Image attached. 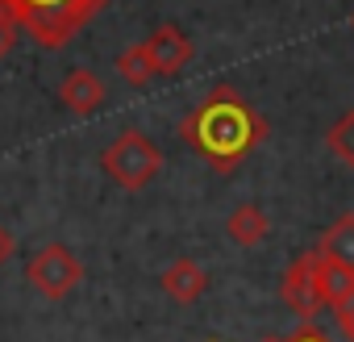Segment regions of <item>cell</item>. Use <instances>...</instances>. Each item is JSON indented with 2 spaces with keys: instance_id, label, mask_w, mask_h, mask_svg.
I'll return each instance as SVG.
<instances>
[{
  "instance_id": "obj_6",
  "label": "cell",
  "mask_w": 354,
  "mask_h": 342,
  "mask_svg": "<svg viewBox=\"0 0 354 342\" xmlns=\"http://www.w3.org/2000/svg\"><path fill=\"white\" fill-rule=\"evenodd\" d=\"M142 46H146V55L154 63V75H162V80H175V75L192 63V38L180 26H171V21H162Z\"/></svg>"
},
{
  "instance_id": "obj_14",
  "label": "cell",
  "mask_w": 354,
  "mask_h": 342,
  "mask_svg": "<svg viewBox=\"0 0 354 342\" xmlns=\"http://www.w3.org/2000/svg\"><path fill=\"white\" fill-rule=\"evenodd\" d=\"M333 317H337V334H342L346 342H354V292L333 305Z\"/></svg>"
},
{
  "instance_id": "obj_18",
  "label": "cell",
  "mask_w": 354,
  "mask_h": 342,
  "mask_svg": "<svg viewBox=\"0 0 354 342\" xmlns=\"http://www.w3.org/2000/svg\"><path fill=\"white\" fill-rule=\"evenodd\" d=\"M350 26H354V17H350Z\"/></svg>"
},
{
  "instance_id": "obj_2",
  "label": "cell",
  "mask_w": 354,
  "mask_h": 342,
  "mask_svg": "<svg viewBox=\"0 0 354 342\" xmlns=\"http://www.w3.org/2000/svg\"><path fill=\"white\" fill-rule=\"evenodd\" d=\"M109 0H0V13L30 30V38L46 51L67 46Z\"/></svg>"
},
{
  "instance_id": "obj_11",
  "label": "cell",
  "mask_w": 354,
  "mask_h": 342,
  "mask_svg": "<svg viewBox=\"0 0 354 342\" xmlns=\"http://www.w3.org/2000/svg\"><path fill=\"white\" fill-rule=\"evenodd\" d=\"M117 75H121L129 88H146V84L154 80V63H150V55H146L142 42H133V46H125V51L117 55Z\"/></svg>"
},
{
  "instance_id": "obj_1",
  "label": "cell",
  "mask_w": 354,
  "mask_h": 342,
  "mask_svg": "<svg viewBox=\"0 0 354 342\" xmlns=\"http://www.w3.org/2000/svg\"><path fill=\"white\" fill-rule=\"evenodd\" d=\"M180 134L192 150H201L217 171H230L238 167L263 138H267V125L263 117L230 88H217L209 92L184 121H180Z\"/></svg>"
},
{
  "instance_id": "obj_16",
  "label": "cell",
  "mask_w": 354,
  "mask_h": 342,
  "mask_svg": "<svg viewBox=\"0 0 354 342\" xmlns=\"http://www.w3.org/2000/svg\"><path fill=\"white\" fill-rule=\"evenodd\" d=\"M13 251H17V242H13V234L0 226V267H5L9 259H13Z\"/></svg>"
},
{
  "instance_id": "obj_3",
  "label": "cell",
  "mask_w": 354,
  "mask_h": 342,
  "mask_svg": "<svg viewBox=\"0 0 354 342\" xmlns=\"http://www.w3.org/2000/svg\"><path fill=\"white\" fill-rule=\"evenodd\" d=\"M100 167L104 176L125 188V192H142L162 167V150L142 134V129H121L104 150H100Z\"/></svg>"
},
{
  "instance_id": "obj_4",
  "label": "cell",
  "mask_w": 354,
  "mask_h": 342,
  "mask_svg": "<svg viewBox=\"0 0 354 342\" xmlns=\"http://www.w3.org/2000/svg\"><path fill=\"white\" fill-rule=\"evenodd\" d=\"M26 280L38 288V296L46 300H67L80 284H84V259L63 246V242H46L34 251V259L26 263Z\"/></svg>"
},
{
  "instance_id": "obj_7",
  "label": "cell",
  "mask_w": 354,
  "mask_h": 342,
  "mask_svg": "<svg viewBox=\"0 0 354 342\" xmlns=\"http://www.w3.org/2000/svg\"><path fill=\"white\" fill-rule=\"evenodd\" d=\"M59 100H63V109H71L75 117H92V113L104 109L109 88H104V80H100L96 71L75 67V71L63 75V84H59Z\"/></svg>"
},
{
  "instance_id": "obj_13",
  "label": "cell",
  "mask_w": 354,
  "mask_h": 342,
  "mask_svg": "<svg viewBox=\"0 0 354 342\" xmlns=\"http://www.w3.org/2000/svg\"><path fill=\"white\" fill-rule=\"evenodd\" d=\"M350 292H354V271H346V267L321 259V296H325V305H337V300H346Z\"/></svg>"
},
{
  "instance_id": "obj_15",
  "label": "cell",
  "mask_w": 354,
  "mask_h": 342,
  "mask_svg": "<svg viewBox=\"0 0 354 342\" xmlns=\"http://www.w3.org/2000/svg\"><path fill=\"white\" fill-rule=\"evenodd\" d=\"M17 21L13 17H5V13H0V59H9L13 55V46H17Z\"/></svg>"
},
{
  "instance_id": "obj_5",
  "label": "cell",
  "mask_w": 354,
  "mask_h": 342,
  "mask_svg": "<svg viewBox=\"0 0 354 342\" xmlns=\"http://www.w3.org/2000/svg\"><path fill=\"white\" fill-rule=\"evenodd\" d=\"M279 296L296 317H304V321L317 317V309L325 305V296H321V255L317 251H304L288 263V271L279 280Z\"/></svg>"
},
{
  "instance_id": "obj_8",
  "label": "cell",
  "mask_w": 354,
  "mask_h": 342,
  "mask_svg": "<svg viewBox=\"0 0 354 342\" xmlns=\"http://www.w3.org/2000/svg\"><path fill=\"white\" fill-rule=\"evenodd\" d=\"M158 288L175 300V305H196L205 292H209V271L196 263V259H175L162 276H158Z\"/></svg>"
},
{
  "instance_id": "obj_12",
  "label": "cell",
  "mask_w": 354,
  "mask_h": 342,
  "mask_svg": "<svg viewBox=\"0 0 354 342\" xmlns=\"http://www.w3.org/2000/svg\"><path fill=\"white\" fill-rule=\"evenodd\" d=\"M325 146H329V154H333L342 167L354 171V109H346V113L325 129Z\"/></svg>"
},
{
  "instance_id": "obj_17",
  "label": "cell",
  "mask_w": 354,
  "mask_h": 342,
  "mask_svg": "<svg viewBox=\"0 0 354 342\" xmlns=\"http://www.w3.org/2000/svg\"><path fill=\"white\" fill-rule=\"evenodd\" d=\"M288 342H325L317 330H304V334H296V338H288Z\"/></svg>"
},
{
  "instance_id": "obj_10",
  "label": "cell",
  "mask_w": 354,
  "mask_h": 342,
  "mask_svg": "<svg viewBox=\"0 0 354 342\" xmlns=\"http://www.w3.org/2000/svg\"><path fill=\"white\" fill-rule=\"evenodd\" d=\"M317 255L329 259V263H337V267H346V271H354V213L333 217V226L321 234Z\"/></svg>"
},
{
  "instance_id": "obj_9",
  "label": "cell",
  "mask_w": 354,
  "mask_h": 342,
  "mask_svg": "<svg viewBox=\"0 0 354 342\" xmlns=\"http://www.w3.org/2000/svg\"><path fill=\"white\" fill-rule=\"evenodd\" d=\"M267 234H271V217H267V209L254 205V201L238 205V209L225 217V238H230L234 246H259Z\"/></svg>"
}]
</instances>
